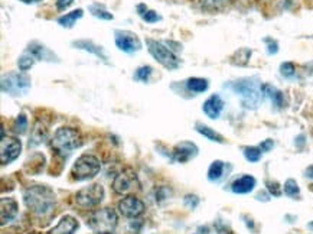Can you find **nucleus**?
Segmentation results:
<instances>
[{"label":"nucleus","mask_w":313,"mask_h":234,"mask_svg":"<svg viewBox=\"0 0 313 234\" xmlns=\"http://www.w3.org/2000/svg\"><path fill=\"white\" fill-rule=\"evenodd\" d=\"M23 201L29 211L41 218L51 216L55 208V194L47 185H33L25 189Z\"/></svg>","instance_id":"1"},{"label":"nucleus","mask_w":313,"mask_h":234,"mask_svg":"<svg viewBox=\"0 0 313 234\" xmlns=\"http://www.w3.org/2000/svg\"><path fill=\"white\" fill-rule=\"evenodd\" d=\"M52 149L57 152L59 156H68L72 153V150L78 149L83 145L81 135L76 129L72 127H59L51 141Z\"/></svg>","instance_id":"2"},{"label":"nucleus","mask_w":313,"mask_h":234,"mask_svg":"<svg viewBox=\"0 0 313 234\" xmlns=\"http://www.w3.org/2000/svg\"><path fill=\"white\" fill-rule=\"evenodd\" d=\"M232 90L241 95L243 106L247 109H256L261 102V85L257 83V78H241L232 83Z\"/></svg>","instance_id":"3"},{"label":"nucleus","mask_w":313,"mask_h":234,"mask_svg":"<svg viewBox=\"0 0 313 234\" xmlns=\"http://www.w3.org/2000/svg\"><path fill=\"white\" fill-rule=\"evenodd\" d=\"M117 214L113 208L105 207V208H100L95 210L91 213V216L88 217L87 220V225L97 234H105V233H113L114 228L117 227Z\"/></svg>","instance_id":"4"},{"label":"nucleus","mask_w":313,"mask_h":234,"mask_svg":"<svg viewBox=\"0 0 313 234\" xmlns=\"http://www.w3.org/2000/svg\"><path fill=\"white\" fill-rule=\"evenodd\" d=\"M101 169V163L97 156L94 155H81L74 166L71 169V177L74 181H87V179H93L97 177V174Z\"/></svg>","instance_id":"5"},{"label":"nucleus","mask_w":313,"mask_h":234,"mask_svg":"<svg viewBox=\"0 0 313 234\" xmlns=\"http://www.w3.org/2000/svg\"><path fill=\"white\" fill-rule=\"evenodd\" d=\"M30 90V77L25 73H9L2 77V91L13 97L25 95Z\"/></svg>","instance_id":"6"},{"label":"nucleus","mask_w":313,"mask_h":234,"mask_svg":"<svg viewBox=\"0 0 313 234\" xmlns=\"http://www.w3.org/2000/svg\"><path fill=\"white\" fill-rule=\"evenodd\" d=\"M146 45H147V51L150 52V55L166 70H176L179 66L178 56L173 54L172 49L163 45L162 42L149 38V39H146Z\"/></svg>","instance_id":"7"},{"label":"nucleus","mask_w":313,"mask_h":234,"mask_svg":"<svg viewBox=\"0 0 313 234\" xmlns=\"http://www.w3.org/2000/svg\"><path fill=\"white\" fill-rule=\"evenodd\" d=\"M104 199V188L101 184H91L75 194V204L83 210H91Z\"/></svg>","instance_id":"8"},{"label":"nucleus","mask_w":313,"mask_h":234,"mask_svg":"<svg viewBox=\"0 0 313 234\" xmlns=\"http://www.w3.org/2000/svg\"><path fill=\"white\" fill-rule=\"evenodd\" d=\"M114 42L120 51L126 54H133L142 49V42L139 37L130 30H115L114 32Z\"/></svg>","instance_id":"9"},{"label":"nucleus","mask_w":313,"mask_h":234,"mask_svg":"<svg viewBox=\"0 0 313 234\" xmlns=\"http://www.w3.org/2000/svg\"><path fill=\"white\" fill-rule=\"evenodd\" d=\"M137 188H139V181L136 174H133L132 171H124L122 174H119L113 181L114 192L119 195H127L136 191Z\"/></svg>","instance_id":"10"},{"label":"nucleus","mask_w":313,"mask_h":234,"mask_svg":"<svg viewBox=\"0 0 313 234\" xmlns=\"http://www.w3.org/2000/svg\"><path fill=\"white\" fill-rule=\"evenodd\" d=\"M22 145L20 141L16 138H9V136H3L0 142V160L2 165H9L10 162L16 159L20 155Z\"/></svg>","instance_id":"11"},{"label":"nucleus","mask_w":313,"mask_h":234,"mask_svg":"<svg viewBox=\"0 0 313 234\" xmlns=\"http://www.w3.org/2000/svg\"><path fill=\"white\" fill-rule=\"evenodd\" d=\"M119 211L127 218H136L144 213V203L134 195H127L119 203Z\"/></svg>","instance_id":"12"},{"label":"nucleus","mask_w":313,"mask_h":234,"mask_svg":"<svg viewBox=\"0 0 313 234\" xmlns=\"http://www.w3.org/2000/svg\"><path fill=\"white\" fill-rule=\"evenodd\" d=\"M19 213V206L15 198L3 197L0 199V216H2V224L10 223L15 220Z\"/></svg>","instance_id":"13"},{"label":"nucleus","mask_w":313,"mask_h":234,"mask_svg":"<svg viewBox=\"0 0 313 234\" xmlns=\"http://www.w3.org/2000/svg\"><path fill=\"white\" fill-rule=\"evenodd\" d=\"M198 155V148L192 142H180L173 148V159L185 163Z\"/></svg>","instance_id":"14"},{"label":"nucleus","mask_w":313,"mask_h":234,"mask_svg":"<svg viewBox=\"0 0 313 234\" xmlns=\"http://www.w3.org/2000/svg\"><path fill=\"white\" fill-rule=\"evenodd\" d=\"M25 51H28L29 54L33 56L36 61H48V62H54V61L58 62V61H59V59H58V56L55 55L51 49H48L45 45L39 44V42H36V41L30 42Z\"/></svg>","instance_id":"15"},{"label":"nucleus","mask_w":313,"mask_h":234,"mask_svg":"<svg viewBox=\"0 0 313 234\" xmlns=\"http://www.w3.org/2000/svg\"><path fill=\"white\" fill-rule=\"evenodd\" d=\"M202 110H204V113L208 116L209 119H218L222 110H224V100L221 98V95H218V94H212L208 100L204 103Z\"/></svg>","instance_id":"16"},{"label":"nucleus","mask_w":313,"mask_h":234,"mask_svg":"<svg viewBox=\"0 0 313 234\" xmlns=\"http://www.w3.org/2000/svg\"><path fill=\"white\" fill-rule=\"evenodd\" d=\"M78 227L80 224L76 218L72 216H64L59 220V223L49 231V234H75Z\"/></svg>","instance_id":"17"},{"label":"nucleus","mask_w":313,"mask_h":234,"mask_svg":"<svg viewBox=\"0 0 313 234\" xmlns=\"http://www.w3.org/2000/svg\"><path fill=\"white\" fill-rule=\"evenodd\" d=\"M72 47L78 48V49H83V51H87L90 54H94L97 58H100L103 62L108 64L107 61V55L104 54V49L100 47V45H95L93 41H88V39H80V41H74L72 42Z\"/></svg>","instance_id":"18"},{"label":"nucleus","mask_w":313,"mask_h":234,"mask_svg":"<svg viewBox=\"0 0 313 234\" xmlns=\"http://www.w3.org/2000/svg\"><path fill=\"white\" fill-rule=\"evenodd\" d=\"M256 185L257 181L254 177H251V175H243V177H240V178H237L232 182L231 189H232L234 194H248V192H251V191L254 189Z\"/></svg>","instance_id":"19"},{"label":"nucleus","mask_w":313,"mask_h":234,"mask_svg":"<svg viewBox=\"0 0 313 234\" xmlns=\"http://www.w3.org/2000/svg\"><path fill=\"white\" fill-rule=\"evenodd\" d=\"M231 2L232 0H197V3H198L201 9L209 12V13L222 12L231 5Z\"/></svg>","instance_id":"20"},{"label":"nucleus","mask_w":313,"mask_h":234,"mask_svg":"<svg viewBox=\"0 0 313 234\" xmlns=\"http://www.w3.org/2000/svg\"><path fill=\"white\" fill-rule=\"evenodd\" d=\"M261 91L266 97L271 100V103L275 104L276 107H279V109L285 107V94L282 93L280 90H277L276 87L270 84H263L261 85Z\"/></svg>","instance_id":"21"},{"label":"nucleus","mask_w":313,"mask_h":234,"mask_svg":"<svg viewBox=\"0 0 313 234\" xmlns=\"http://www.w3.org/2000/svg\"><path fill=\"white\" fill-rule=\"evenodd\" d=\"M48 138V130L47 127L42 124V122H36L33 124V129L30 131V138H29V148L32 146H38L42 142H45Z\"/></svg>","instance_id":"22"},{"label":"nucleus","mask_w":313,"mask_h":234,"mask_svg":"<svg viewBox=\"0 0 313 234\" xmlns=\"http://www.w3.org/2000/svg\"><path fill=\"white\" fill-rule=\"evenodd\" d=\"M83 15H84V10L75 9V10H72V12H69V13H65V15L59 16V18L57 19V22L61 25V26H62V28L69 29L75 25L78 19L83 18Z\"/></svg>","instance_id":"23"},{"label":"nucleus","mask_w":313,"mask_h":234,"mask_svg":"<svg viewBox=\"0 0 313 234\" xmlns=\"http://www.w3.org/2000/svg\"><path fill=\"white\" fill-rule=\"evenodd\" d=\"M209 87L208 80L205 78H200V77H192V78H188L186 80V88L189 90L190 93L201 94L204 91H207Z\"/></svg>","instance_id":"24"},{"label":"nucleus","mask_w":313,"mask_h":234,"mask_svg":"<svg viewBox=\"0 0 313 234\" xmlns=\"http://www.w3.org/2000/svg\"><path fill=\"white\" fill-rule=\"evenodd\" d=\"M195 129H197V131L201 133L202 136H205L208 141L217 142V143H225L224 136H221L218 131H215L214 129H211V127L205 126V124H202V123H197V124H195Z\"/></svg>","instance_id":"25"},{"label":"nucleus","mask_w":313,"mask_h":234,"mask_svg":"<svg viewBox=\"0 0 313 234\" xmlns=\"http://www.w3.org/2000/svg\"><path fill=\"white\" fill-rule=\"evenodd\" d=\"M225 168H227L225 162H222V160H214L208 169L209 181H212V182L219 181V179L224 177V174H225Z\"/></svg>","instance_id":"26"},{"label":"nucleus","mask_w":313,"mask_h":234,"mask_svg":"<svg viewBox=\"0 0 313 234\" xmlns=\"http://www.w3.org/2000/svg\"><path fill=\"white\" fill-rule=\"evenodd\" d=\"M136 10H137L139 16H140V18L144 20V22H147V23H156V22L162 20L161 15H158V12H154V10H152V9H149V8H147L146 5H143V3L137 5Z\"/></svg>","instance_id":"27"},{"label":"nucleus","mask_w":313,"mask_h":234,"mask_svg":"<svg viewBox=\"0 0 313 234\" xmlns=\"http://www.w3.org/2000/svg\"><path fill=\"white\" fill-rule=\"evenodd\" d=\"M250 56H251V49L241 48V49H238L234 55L231 56V62H232L234 65H247L248 61H250Z\"/></svg>","instance_id":"28"},{"label":"nucleus","mask_w":313,"mask_h":234,"mask_svg":"<svg viewBox=\"0 0 313 234\" xmlns=\"http://www.w3.org/2000/svg\"><path fill=\"white\" fill-rule=\"evenodd\" d=\"M88 9H90V12L93 13V16H95V18L103 19V20H113L114 19L113 15L105 9L103 5H100V3H93V5H90Z\"/></svg>","instance_id":"29"},{"label":"nucleus","mask_w":313,"mask_h":234,"mask_svg":"<svg viewBox=\"0 0 313 234\" xmlns=\"http://www.w3.org/2000/svg\"><path fill=\"white\" fill-rule=\"evenodd\" d=\"M153 74V68L150 65H143L139 66L134 73L133 78L136 81H140V83H149L150 80V75Z\"/></svg>","instance_id":"30"},{"label":"nucleus","mask_w":313,"mask_h":234,"mask_svg":"<svg viewBox=\"0 0 313 234\" xmlns=\"http://www.w3.org/2000/svg\"><path fill=\"white\" fill-rule=\"evenodd\" d=\"M35 62H36V59L30 55L28 51H25V52L19 56V59H18V65H19L20 71H28V70H30V68L33 66Z\"/></svg>","instance_id":"31"},{"label":"nucleus","mask_w":313,"mask_h":234,"mask_svg":"<svg viewBox=\"0 0 313 234\" xmlns=\"http://www.w3.org/2000/svg\"><path fill=\"white\" fill-rule=\"evenodd\" d=\"M261 155H263V150L260 149L258 146H247L244 148V156L248 162H258L261 159Z\"/></svg>","instance_id":"32"},{"label":"nucleus","mask_w":313,"mask_h":234,"mask_svg":"<svg viewBox=\"0 0 313 234\" xmlns=\"http://www.w3.org/2000/svg\"><path fill=\"white\" fill-rule=\"evenodd\" d=\"M283 189H285V194L287 197L290 198L300 197V189H299V185H297V182H296L294 179H287L285 182Z\"/></svg>","instance_id":"33"},{"label":"nucleus","mask_w":313,"mask_h":234,"mask_svg":"<svg viewBox=\"0 0 313 234\" xmlns=\"http://www.w3.org/2000/svg\"><path fill=\"white\" fill-rule=\"evenodd\" d=\"M28 130V117L25 114H19L13 122V131L18 135H23Z\"/></svg>","instance_id":"34"},{"label":"nucleus","mask_w":313,"mask_h":234,"mask_svg":"<svg viewBox=\"0 0 313 234\" xmlns=\"http://www.w3.org/2000/svg\"><path fill=\"white\" fill-rule=\"evenodd\" d=\"M280 74L286 77V78H292L296 74V68H294L293 62H283L280 65Z\"/></svg>","instance_id":"35"},{"label":"nucleus","mask_w":313,"mask_h":234,"mask_svg":"<svg viewBox=\"0 0 313 234\" xmlns=\"http://www.w3.org/2000/svg\"><path fill=\"white\" fill-rule=\"evenodd\" d=\"M266 185L268 192H270L273 197H280V195H282V189H280V185H279L277 182H275V181H267Z\"/></svg>","instance_id":"36"},{"label":"nucleus","mask_w":313,"mask_h":234,"mask_svg":"<svg viewBox=\"0 0 313 234\" xmlns=\"http://www.w3.org/2000/svg\"><path fill=\"white\" fill-rule=\"evenodd\" d=\"M215 230L218 234H232V230L229 228V225L221 220H217L215 221Z\"/></svg>","instance_id":"37"},{"label":"nucleus","mask_w":313,"mask_h":234,"mask_svg":"<svg viewBox=\"0 0 313 234\" xmlns=\"http://www.w3.org/2000/svg\"><path fill=\"white\" fill-rule=\"evenodd\" d=\"M183 203H185V206L188 207V208L193 210V208H197L198 204H200V198L197 197V195H186L185 199H183Z\"/></svg>","instance_id":"38"},{"label":"nucleus","mask_w":313,"mask_h":234,"mask_svg":"<svg viewBox=\"0 0 313 234\" xmlns=\"http://www.w3.org/2000/svg\"><path fill=\"white\" fill-rule=\"evenodd\" d=\"M264 41H266V44L268 45V49H267V51H268V54H270V55L277 54V51H279V44L276 42L275 39H271V38H266Z\"/></svg>","instance_id":"39"},{"label":"nucleus","mask_w":313,"mask_h":234,"mask_svg":"<svg viewBox=\"0 0 313 234\" xmlns=\"http://www.w3.org/2000/svg\"><path fill=\"white\" fill-rule=\"evenodd\" d=\"M258 148L263 150V152H270V150L275 148V142L271 141V139H267V141L261 142Z\"/></svg>","instance_id":"40"},{"label":"nucleus","mask_w":313,"mask_h":234,"mask_svg":"<svg viewBox=\"0 0 313 234\" xmlns=\"http://www.w3.org/2000/svg\"><path fill=\"white\" fill-rule=\"evenodd\" d=\"M72 2H74V0H57L58 10L67 9V8H69V6L72 5Z\"/></svg>","instance_id":"41"},{"label":"nucleus","mask_w":313,"mask_h":234,"mask_svg":"<svg viewBox=\"0 0 313 234\" xmlns=\"http://www.w3.org/2000/svg\"><path fill=\"white\" fill-rule=\"evenodd\" d=\"M304 175H306V178L312 179L313 181V165H310V166H307V168H306V171H304Z\"/></svg>","instance_id":"42"},{"label":"nucleus","mask_w":313,"mask_h":234,"mask_svg":"<svg viewBox=\"0 0 313 234\" xmlns=\"http://www.w3.org/2000/svg\"><path fill=\"white\" fill-rule=\"evenodd\" d=\"M19 2L25 3V5H33V3H39V2H42V0H19Z\"/></svg>","instance_id":"43"},{"label":"nucleus","mask_w":313,"mask_h":234,"mask_svg":"<svg viewBox=\"0 0 313 234\" xmlns=\"http://www.w3.org/2000/svg\"><path fill=\"white\" fill-rule=\"evenodd\" d=\"M307 227H309V228H310V230H312V231H313V221H310V223L307 224Z\"/></svg>","instance_id":"44"},{"label":"nucleus","mask_w":313,"mask_h":234,"mask_svg":"<svg viewBox=\"0 0 313 234\" xmlns=\"http://www.w3.org/2000/svg\"><path fill=\"white\" fill-rule=\"evenodd\" d=\"M28 234H39V233H28Z\"/></svg>","instance_id":"45"},{"label":"nucleus","mask_w":313,"mask_h":234,"mask_svg":"<svg viewBox=\"0 0 313 234\" xmlns=\"http://www.w3.org/2000/svg\"><path fill=\"white\" fill-rule=\"evenodd\" d=\"M105 234H113V233H105Z\"/></svg>","instance_id":"46"},{"label":"nucleus","mask_w":313,"mask_h":234,"mask_svg":"<svg viewBox=\"0 0 313 234\" xmlns=\"http://www.w3.org/2000/svg\"><path fill=\"white\" fill-rule=\"evenodd\" d=\"M197 234H200V233H197Z\"/></svg>","instance_id":"47"}]
</instances>
